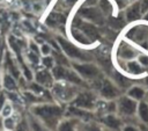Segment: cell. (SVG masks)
Wrapping results in <instances>:
<instances>
[{
	"label": "cell",
	"instance_id": "1",
	"mask_svg": "<svg viewBox=\"0 0 148 131\" xmlns=\"http://www.w3.org/2000/svg\"><path fill=\"white\" fill-rule=\"evenodd\" d=\"M34 114L40 117L49 125L54 126L58 122V118L61 115V109L57 105H38L32 109Z\"/></svg>",
	"mask_w": 148,
	"mask_h": 131
},
{
	"label": "cell",
	"instance_id": "2",
	"mask_svg": "<svg viewBox=\"0 0 148 131\" xmlns=\"http://www.w3.org/2000/svg\"><path fill=\"white\" fill-rule=\"evenodd\" d=\"M58 42L60 44V46L62 48V50L66 52V54L71 58H74V59H87L86 56H83L81 53V51H79L73 44H71L69 42L65 41L64 38H58Z\"/></svg>",
	"mask_w": 148,
	"mask_h": 131
},
{
	"label": "cell",
	"instance_id": "3",
	"mask_svg": "<svg viewBox=\"0 0 148 131\" xmlns=\"http://www.w3.org/2000/svg\"><path fill=\"white\" fill-rule=\"evenodd\" d=\"M80 14H81L83 17L89 19V20H91V21H94L95 23H98V24H102L103 21H104L102 13H101L98 9L94 8V7L81 8V9H80Z\"/></svg>",
	"mask_w": 148,
	"mask_h": 131
},
{
	"label": "cell",
	"instance_id": "4",
	"mask_svg": "<svg viewBox=\"0 0 148 131\" xmlns=\"http://www.w3.org/2000/svg\"><path fill=\"white\" fill-rule=\"evenodd\" d=\"M75 105L84 109H92L95 105V97L91 93H82L75 100Z\"/></svg>",
	"mask_w": 148,
	"mask_h": 131
},
{
	"label": "cell",
	"instance_id": "5",
	"mask_svg": "<svg viewBox=\"0 0 148 131\" xmlns=\"http://www.w3.org/2000/svg\"><path fill=\"white\" fill-rule=\"evenodd\" d=\"M119 110L123 115L126 116H131L135 112L136 110V102L133 99H128V97H123L119 101Z\"/></svg>",
	"mask_w": 148,
	"mask_h": 131
},
{
	"label": "cell",
	"instance_id": "6",
	"mask_svg": "<svg viewBox=\"0 0 148 131\" xmlns=\"http://www.w3.org/2000/svg\"><path fill=\"white\" fill-rule=\"evenodd\" d=\"M74 68L84 78H88V79H91V78H95L98 75V70L96 66L94 65H90V64H82V65H77V64H74Z\"/></svg>",
	"mask_w": 148,
	"mask_h": 131
},
{
	"label": "cell",
	"instance_id": "7",
	"mask_svg": "<svg viewBox=\"0 0 148 131\" xmlns=\"http://www.w3.org/2000/svg\"><path fill=\"white\" fill-rule=\"evenodd\" d=\"M74 23L79 26V28L84 32V35L89 38V41H94V39L98 38V31H97V29H96L94 26H91V24H89V23H84V22H82L81 20H79V21L75 20Z\"/></svg>",
	"mask_w": 148,
	"mask_h": 131
},
{
	"label": "cell",
	"instance_id": "8",
	"mask_svg": "<svg viewBox=\"0 0 148 131\" xmlns=\"http://www.w3.org/2000/svg\"><path fill=\"white\" fill-rule=\"evenodd\" d=\"M101 93L103 95V97L105 99H113L118 95V89L116 88V86L110 82V81H104L103 86H102V89H101Z\"/></svg>",
	"mask_w": 148,
	"mask_h": 131
},
{
	"label": "cell",
	"instance_id": "9",
	"mask_svg": "<svg viewBox=\"0 0 148 131\" xmlns=\"http://www.w3.org/2000/svg\"><path fill=\"white\" fill-rule=\"evenodd\" d=\"M36 80L39 85L50 86L52 83V77L47 71H39L36 74Z\"/></svg>",
	"mask_w": 148,
	"mask_h": 131
},
{
	"label": "cell",
	"instance_id": "10",
	"mask_svg": "<svg viewBox=\"0 0 148 131\" xmlns=\"http://www.w3.org/2000/svg\"><path fill=\"white\" fill-rule=\"evenodd\" d=\"M140 14H141L140 5L139 3H135L131 8H128V10L126 13V17H127L128 21H134V20H138L140 17Z\"/></svg>",
	"mask_w": 148,
	"mask_h": 131
},
{
	"label": "cell",
	"instance_id": "11",
	"mask_svg": "<svg viewBox=\"0 0 148 131\" xmlns=\"http://www.w3.org/2000/svg\"><path fill=\"white\" fill-rule=\"evenodd\" d=\"M103 122H104V124L108 126V128H110V129H118L119 126H120V119L119 118H117L116 116H112V115H109V116H106V117H104L103 118Z\"/></svg>",
	"mask_w": 148,
	"mask_h": 131
},
{
	"label": "cell",
	"instance_id": "12",
	"mask_svg": "<svg viewBox=\"0 0 148 131\" xmlns=\"http://www.w3.org/2000/svg\"><path fill=\"white\" fill-rule=\"evenodd\" d=\"M47 24L49 26H52V27H54V26H58V24H60V23H64L65 22V17L62 16V15H60V14H56V13H53V14H51L49 17H47Z\"/></svg>",
	"mask_w": 148,
	"mask_h": 131
},
{
	"label": "cell",
	"instance_id": "13",
	"mask_svg": "<svg viewBox=\"0 0 148 131\" xmlns=\"http://www.w3.org/2000/svg\"><path fill=\"white\" fill-rule=\"evenodd\" d=\"M138 112H139V116H140L141 121H143L145 123H148V104L146 102H141L139 104Z\"/></svg>",
	"mask_w": 148,
	"mask_h": 131
},
{
	"label": "cell",
	"instance_id": "14",
	"mask_svg": "<svg viewBox=\"0 0 148 131\" xmlns=\"http://www.w3.org/2000/svg\"><path fill=\"white\" fill-rule=\"evenodd\" d=\"M128 95L133 100H141L143 97V95H145V92L140 87H133V88H131L128 90Z\"/></svg>",
	"mask_w": 148,
	"mask_h": 131
},
{
	"label": "cell",
	"instance_id": "15",
	"mask_svg": "<svg viewBox=\"0 0 148 131\" xmlns=\"http://www.w3.org/2000/svg\"><path fill=\"white\" fill-rule=\"evenodd\" d=\"M66 73H67V71L61 65H59V66L53 68V77L56 79H64V78H66Z\"/></svg>",
	"mask_w": 148,
	"mask_h": 131
},
{
	"label": "cell",
	"instance_id": "16",
	"mask_svg": "<svg viewBox=\"0 0 148 131\" xmlns=\"http://www.w3.org/2000/svg\"><path fill=\"white\" fill-rule=\"evenodd\" d=\"M3 86H5V88H7L9 90L14 89L15 86H16L14 78H12L10 75H5V78H3Z\"/></svg>",
	"mask_w": 148,
	"mask_h": 131
},
{
	"label": "cell",
	"instance_id": "17",
	"mask_svg": "<svg viewBox=\"0 0 148 131\" xmlns=\"http://www.w3.org/2000/svg\"><path fill=\"white\" fill-rule=\"evenodd\" d=\"M128 70H130V72H132V73H134V74H139V73L142 72L141 66H140L138 63H135V61L128 63Z\"/></svg>",
	"mask_w": 148,
	"mask_h": 131
},
{
	"label": "cell",
	"instance_id": "18",
	"mask_svg": "<svg viewBox=\"0 0 148 131\" xmlns=\"http://www.w3.org/2000/svg\"><path fill=\"white\" fill-rule=\"evenodd\" d=\"M120 53H121L123 57H125V58H127V59L134 57V51L131 50L127 45H125V46H123V48L120 49Z\"/></svg>",
	"mask_w": 148,
	"mask_h": 131
},
{
	"label": "cell",
	"instance_id": "19",
	"mask_svg": "<svg viewBox=\"0 0 148 131\" xmlns=\"http://www.w3.org/2000/svg\"><path fill=\"white\" fill-rule=\"evenodd\" d=\"M66 79L69 80L71 82H74V83H81V79L79 78V75H76V73L74 72H68L66 73Z\"/></svg>",
	"mask_w": 148,
	"mask_h": 131
},
{
	"label": "cell",
	"instance_id": "20",
	"mask_svg": "<svg viewBox=\"0 0 148 131\" xmlns=\"http://www.w3.org/2000/svg\"><path fill=\"white\" fill-rule=\"evenodd\" d=\"M113 78H114V80H116V82L119 85V86H121V87H126L127 85H128V82H127V80L123 77V75H120L119 73H114V75H113Z\"/></svg>",
	"mask_w": 148,
	"mask_h": 131
},
{
	"label": "cell",
	"instance_id": "21",
	"mask_svg": "<svg viewBox=\"0 0 148 131\" xmlns=\"http://www.w3.org/2000/svg\"><path fill=\"white\" fill-rule=\"evenodd\" d=\"M9 44H10L12 49L16 52V54L20 57V48H21V45H18V42H17L14 37H10V38H9Z\"/></svg>",
	"mask_w": 148,
	"mask_h": 131
},
{
	"label": "cell",
	"instance_id": "22",
	"mask_svg": "<svg viewBox=\"0 0 148 131\" xmlns=\"http://www.w3.org/2000/svg\"><path fill=\"white\" fill-rule=\"evenodd\" d=\"M7 64H8V67H9V70H10V72H12V74L14 75V77H18V71H17V68L14 66V64L12 63V60H10V58L7 56Z\"/></svg>",
	"mask_w": 148,
	"mask_h": 131
},
{
	"label": "cell",
	"instance_id": "23",
	"mask_svg": "<svg viewBox=\"0 0 148 131\" xmlns=\"http://www.w3.org/2000/svg\"><path fill=\"white\" fill-rule=\"evenodd\" d=\"M59 131H74V129L69 122H62L59 125Z\"/></svg>",
	"mask_w": 148,
	"mask_h": 131
},
{
	"label": "cell",
	"instance_id": "24",
	"mask_svg": "<svg viewBox=\"0 0 148 131\" xmlns=\"http://www.w3.org/2000/svg\"><path fill=\"white\" fill-rule=\"evenodd\" d=\"M99 6L103 9V12H105V13H109L111 10V5H110V2L108 0H101L99 1Z\"/></svg>",
	"mask_w": 148,
	"mask_h": 131
},
{
	"label": "cell",
	"instance_id": "25",
	"mask_svg": "<svg viewBox=\"0 0 148 131\" xmlns=\"http://www.w3.org/2000/svg\"><path fill=\"white\" fill-rule=\"evenodd\" d=\"M54 57H56V60H57V63L59 64V65H67V60H66V58L64 57V56H61V54H59L58 52H54Z\"/></svg>",
	"mask_w": 148,
	"mask_h": 131
},
{
	"label": "cell",
	"instance_id": "26",
	"mask_svg": "<svg viewBox=\"0 0 148 131\" xmlns=\"http://www.w3.org/2000/svg\"><path fill=\"white\" fill-rule=\"evenodd\" d=\"M3 125H5L6 129H8V130H13V129H14V121H13V118L7 117V118L3 121Z\"/></svg>",
	"mask_w": 148,
	"mask_h": 131
},
{
	"label": "cell",
	"instance_id": "27",
	"mask_svg": "<svg viewBox=\"0 0 148 131\" xmlns=\"http://www.w3.org/2000/svg\"><path fill=\"white\" fill-rule=\"evenodd\" d=\"M110 23H111V26L113 27V28H121L123 26H124V21L123 20H120V19H113V20H111L110 21Z\"/></svg>",
	"mask_w": 148,
	"mask_h": 131
},
{
	"label": "cell",
	"instance_id": "28",
	"mask_svg": "<svg viewBox=\"0 0 148 131\" xmlns=\"http://www.w3.org/2000/svg\"><path fill=\"white\" fill-rule=\"evenodd\" d=\"M16 131H29V126L25 122H21L17 126H16Z\"/></svg>",
	"mask_w": 148,
	"mask_h": 131
},
{
	"label": "cell",
	"instance_id": "29",
	"mask_svg": "<svg viewBox=\"0 0 148 131\" xmlns=\"http://www.w3.org/2000/svg\"><path fill=\"white\" fill-rule=\"evenodd\" d=\"M43 64L46 66V67H52L53 65V59L51 57H44L43 58Z\"/></svg>",
	"mask_w": 148,
	"mask_h": 131
},
{
	"label": "cell",
	"instance_id": "30",
	"mask_svg": "<svg viewBox=\"0 0 148 131\" xmlns=\"http://www.w3.org/2000/svg\"><path fill=\"white\" fill-rule=\"evenodd\" d=\"M140 10L141 13H146L148 12V0H142L140 3Z\"/></svg>",
	"mask_w": 148,
	"mask_h": 131
},
{
	"label": "cell",
	"instance_id": "31",
	"mask_svg": "<svg viewBox=\"0 0 148 131\" xmlns=\"http://www.w3.org/2000/svg\"><path fill=\"white\" fill-rule=\"evenodd\" d=\"M31 126L34 129V131H46L44 128H42L36 121H31Z\"/></svg>",
	"mask_w": 148,
	"mask_h": 131
},
{
	"label": "cell",
	"instance_id": "32",
	"mask_svg": "<svg viewBox=\"0 0 148 131\" xmlns=\"http://www.w3.org/2000/svg\"><path fill=\"white\" fill-rule=\"evenodd\" d=\"M22 67H23V71H24V75H25V78H27L28 80H31V79H32V74H31V72L29 71V68H28L24 64H22Z\"/></svg>",
	"mask_w": 148,
	"mask_h": 131
},
{
	"label": "cell",
	"instance_id": "33",
	"mask_svg": "<svg viewBox=\"0 0 148 131\" xmlns=\"http://www.w3.org/2000/svg\"><path fill=\"white\" fill-rule=\"evenodd\" d=\"M73 114H75L76 116H80V117H84V116H89V114H84L83 111H81V110H77V109H75V108H71L69 109Z\"/></svg>",
	"mask_w": 148,
	"mask_h": 131
},
{
	"label": "cell",
	"instance_id": "34",
	"mask_svg": "<svg viewBox=\"0 0 148 131\" xmlns=\"http://www.w3.org/2000/svg\"><path fill=\"white\" fill-rule=\"evenodd\" d=\"M29 59H30V61L32 64H37L38 63V57L36 54V52H30L29 53Z\"/></svg>",
	"mask_w": 148,
	"mask_h": 131
},
{
	"label": "cell",
	"instance_id": "35",
	"mask_svg": "<svg viewBox=\"0 0 148 131\" xmlns=\"http://www.w3.org/2000/svg\"><path fill=\"white\" fill-rule=\"evenodd\" d=\"M74 37H75L79 42H81V43H87V42H89V41H88V39H86L81 34H77V32H75V31H74Z\"/></svg>",
	"mask_w": 148,
	"mask_h": 131
},
{
	"label": "cell",
	"instance_id": "36",
	"mask_svg": "<svg viewBox=\"0 0 148 131\" xmlns=\"http://www.w3.org/2000/svg\"><path fill=\"white\" fill-rule=\"evenodd\" d=\"M30 88L35 92V93H40V92H43V89H42V87L40 86H38L37 83H32L31 86H30Z\"/></svg>",
	"mask_w": 148,
	"mask_h": 131
},
{
	"label": "cell",
	"instance_id": "37",
	"mask_svg": "<svg viewBox=\"0 0 148 131\" xmlns=\"http://www.w3.org/2000/svg\"><path fill=\"white\" fill-rule=\"evenodd\" d=\"M2 114H3V116H8L9 114H10V105H8V104H6L5 107H2Z\"/></svg>",
	"mask_w": 148,
	"mask_h": 131
},
{
	"label": "cell",
	"instance_id": "38",
	"mask_svg": "<svg viewBox=\"0 0 148 131\" xmlns=\"http://www.w3.org/2000/svg\"><path fill=\"white\" fill-rule=\"evenodd\" d=\"M42 52H43L44 54H49V53L51 52V49H50V46H49V45H46V44L42 45Z\"/></svg>",
	"mask_w": 148,
	"mask_h": 131
},
{
	"label": "cell",
	"instance_id": "39",
	"mask_svg": "<svg viewBox=\"0 0 148 131\" xmlns=\"http://www.w3.org/2000/svg\"><path fill=\"white\" fill-rule=\"evenodd\" d=\"M140 61H141L143 65H148V58H147V57H140Z\"/></svg>",
	"mask_w": 148,
	"mask_h": 131
},
{
	"label": "cell",
	"instance_id": "40",
	"mask_svg": "<svg viewBox=\"0 0 148 131\" xmlns=\"http://www.w3.org/2000/svg\"><path fill=\"white\" fill-rule=\"evenodd\" d=\"M124 131H136V129L134 126H125Z\"/></svg>",
	"mask_w": 148,
	"mask_h": 131
},
{
	"label": "cell",
	"instance_id": "41",
	"mask_svg": "<svg viewBox=\"0 0 148 131\" xmlns=\"http://www.w3.org/2000/svg\"><path fill=\"white\" fill-rule=\"evenodd\" d=\"M3 104H5V99H3V96H0V110L2 109Z\"/></svg>",
	"mask_w": 148,
	"mask_h": 131
},
{
	"label": "cell",
	"instance_id": "42",
	"mask_svg": "<svg viewBox=\"0 0 148 131\" xmlns=\"http://www.w3.org/2000/svg\"><path fill=\"white\" fill-rule=\"evenodd\" d=\"M30 48H31V50H34V52H36V53H37V48H36V44H31V45H30Z\"/></svg>",
	"mask_w": 148,
	"mask_h": 131
},
{
	"label": "cell",
	"instance_id": "43",
	"mask_svg": "<svg viewBox=\"0 0 148 131\" xmlns=\"http://www.w3.org/2000/svg\"><path fill=\"white\" fill-rule=\"evenodd\" d=\"M89 131H101L98 128H95V126H91L90 129H89Z\"/></svg>",
	"mask_w": 148,
	"mask_h": 131
},
{
	"label": "cell",
	"instance_id": "44",
	"mask_svg": "<svg viewBox=\"0 0 148 131\" xmlns=\"http://www.w3.org/2000/svg\"><path fill=\"white\" fill-rule=\"evenodd\" d=\"M141 130L142 131H148V128L147 126H141Z\"/></svg>",
	"mask_w": 148,
	"mask_h": 131
},
{
	"label": "cell",
	"instance_id": "45",
	"mask_svg": "<svg viewBox=\"0 0 148 131\" xmlns=\"http://www.w3.org/2000/svg\"><path fill=\"white\" fill-rule=\"evenodd\" d=\"M67 1H68V2H72V3H73V2H75L76 0H67Z\"/></svg>",
	"mask_w": 148,
	"mask_h": 131
},
{
	"label": "cell",
	"instance_id": "46",
	"mask_svg": "<svg viewBox=\"0 0 148 131\" xmlns=\"http://www.w3.org/2000/svg\"><path fill=\"white\" fill-rule=\"evenodd\" d=\"M145 20H147V21H148V14H146V16H145Z\"/></svg>",
	"mask_w": 148,
	"mask_h": 131
},
{
	"label": "cell",
	"instance_id": "47",
	"mask_svg": "<svg viewBox=\"0 0 148 131\" xmlns=\"http://www.w3.org/2000/svg\"><path fill=\"white\" fill-rule=\"evenodd\" d=\"M146 82H147V83H148V78H147V80H146Z\"/></svg>",
	"mask_w": 148,
	"mask_h": 131
}]
</instances>
